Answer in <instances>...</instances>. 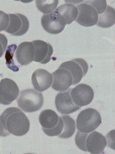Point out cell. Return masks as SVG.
<instances>
[{
    "instance_id": "cell-1",
    "label": "cell",
    "mask_w": 115,
    "mask_h": 154,
    "mask_svg": "<svg viewBox=\"0 0 115 154\" xmlns=\"http://www.w3.org/2000/svg\"><path fill=\"white\" fill-rule=\"evenodd\" d=\"M30 129L28 117L16 107H9L0 116V136L5 137L10 134L21 136L26 134Z\"/></svg>"
},
{
    "instance_id": "cell-2",
    "label": "cell",
    "mask_w": 115,
    "mask_h": 154,
    "mask_svg": "<svg viewBox=\"0 0 115 154\" xmlns=\"http://www.w3.org/2000/svg\"><path fill=\"white\" fill-rule=\"evenodd\" d=\"M39 122L43 131L48 136H59L63 128V122L61 117L52 110L42 111L40 114Z\"/></svg>"
},
{
    "instance_id": "cell-3",
    "label": "cell",
    "mask_w": 115,
    "mask_h": 154,
    "mask_svg": "<svg viewBox=\"0 0 115 154\" xmlns=\"http://www.w3.org/2000/svg\"><path fill=\"white\" fill-rule=\"evenodd\" d=\"M19 108L28 113L35 112L40 109L44 103V98L41 93L34 89L22 91L17 100Z\"/></svg>"
},
{
    "instance_id": "cell-4",
    "label": "cell",
    "mask_w": 115,
    "mask_h": 154,
    "mask_svg": "<svg viewBox=\"0 0 115 154\" xmlns=\"http://www.w3.org/2000/svg\"><path fill=\"white\" fill-rule=\"evenodd\" d=\"M101 122V117L97 110L93 108H87L78 115L76 119L77 128L80 132L88 134L97 129Z\"/></svg>"
},
{
    "instance_id": "cell-5",
    "label": "cell",
    "mask_w": 115,
    "mask_h": 154,
    "mask_svg": "<svg viewBox=\"0 0 115 154\" xmlns=\"http://www.w3.org/2000/svg\"><path fill=\"white\" fill-rule=\"evenodd\" d=\"M59 67L66 69L70 72L73 78V85L81 82L88 70L87 63L81 58H76L65 62L60 65Z\"/></svg>"
},
{
    "instance_id": "cell-6",
    "label": "cell",
    "mask_w": 115,
    "mask_h": 154,
    "mask_svg": "<svg viewBox=\"0 0 115 154\" xmlns=\"http://www.w3.org/2000/svg\"><path fill=\"white\" fill-rule=\"evenodd\" d=\"M71 96L75 105L81 107L89 105L94 97V91L90 86L79 84L71 89Z\"/></svg>"
},
{
    "instance_id": "cell-7",
    "label": "cell",
    "mask_w": 115,
    "mask_h": 154,
    "mask_svg": "<svg viewBox=\"0 0 115 154\" xmlns=\"http://www.w3.org/2000/svg\"><path fill=\"white\" fill-rule=\"evenodd\" d=\"M19 93L18 86L13 80L5 78L0 81V103L11 104L18 97Z\"/></svg>"
},
{
    "instance_id": "cell-8",
    "label": "cell",
    "mask_w": 115,
    "mask_h": 154,
    "mask_svg": "<svg viewBox=\"0 0 115 154\" xmlns=\"http://www.w3.org/2000/svg\"><path fill=\"white\" fill-rule=\"evenodd\" d=\"M9 23L5 30L6 32L13 36H20L28 32L29 28L28 19L21 14H10Z\"/></svg>"
},
{
    "instance_id": "cell-9",
    "label": "cell",
    "mask_w": 115,
    "mask_h": 154,
    "mask_svg": "<svg viewBox=\"0 0 115 154\" xmlns=\"http://www.w3.org/2000/svg\"><path fill=\"white\" fill-rule=\"evenodd\" d=\"M77 8L79 14L76 21L80 25L90 27L97 24L98 14L92 6L84 2L78 5Z\"/></svg>"
},
{
    "instance_id": "cell-10",
    "label": "cell",
    "mask_w": 115,
    "mask_h": 154,
    "mask_svg": "<svg viewBox=\"0 0 115 154\" xmlns=\"http://www.w3.org/2000/svg\"><path fill=\"white\" fill-rule=\"evenodd\" d=\"M41 23L45 31L52 34H58L64 30L66 24L55 11L49 14H44Z\"/></svg>"
},
{
    "instance_id": "cell-11",
    "label": "cell",
    "mask_w": 115,
    "mask_h": 154,
    "mask_svg": "<svg viewBox=\"0 0 115 154\" xmlns=\"http://www.w3.org/2000/svg\"><path fill=\"white\" fill-rule=\"evenodd\" d=\"M71 89L60 92L55 97V103L57 110L61 114H70L80 108L74 104L71 96Z\"/></svg>"
},
{
    "instance_id": "cell-12",
    "label": "cell",
    "mask_w": 115,
    "mask_h": 154,
    "mask_svg": "<svg viewBox=\"0 0 115 154\" xmlns=\"http://www.w3.org/2000/svg\"><path fill=\"white\" fill-rule=\"evenodd\" d=\"M52 88L57 91L67 90L72 85L73 78L68 70L60 68L53 72Z\"/></svg>"
},
{
    "instance_id": "cell-13",
    "label": "cell",
    "mask_w": 115,
    "mask_h": 154,
    "mask_svg": "<svg viewBox=\"0 0 115 154\" xmlns=\"http://www.w3.org/2000/svg\"><path fill=\"white\" fill-rule=\"evenodd\" d=\"M107 142L105 137L97 131H93L88 134L85 140L86 151L93 154L104 153L107 146Z\"/></svg>"
},
{
    "instance_id": "cell-14",
    "label": "cell",
    "mask_w": 115,
    "mask_h": 154,
    "mask_svg": "<svg viewBox=\"0 0 115 154\" xmlns=\"http://www.w3.org/2000/svg\"><path fill=\"white\" fill-rule=\"evenodd\" d=\"M32 42L34 47V61L42 64L49 62L53 53L52 45L41 40H35Z\"/></svg>"
},
{
    "instance_id": "cell-15",
    "label": "cell",
    "mask_w": 115,
    "mask_h": 154,
    "mask_svg": "<svg viewBox=\"0 0 115 154\" xmlns=\"http://www.w3.org/2000/svg\"><path fill=\"white\" fill-rule=\"evenodd\" d=\"M52 82V75L46 70H36L32 76V83L34 88L38 91H45L51 86Z\"/></svg>"
},
{
    "instance_id": "cell-16",
    "label": "cell",
    "mask_w": 115,
    "mask_h": 154,
    "mask_svg": "<svg viewBox=\"0 0 115 154\" xmlns=\"http://www.w3.org/2000/svg\"><path fill=\"white\" fill-rule=\"evenodd\" d=\"M16 59L22 66L30 64L34 60V47L32 42H25L18 46L16 52Z\"/></svg>"
},
{
    "instance_id": "cell-17",
    "label": "cell",
    "mask_w": 115,
    "mask_h": 154,
    "mask_svg": "<svg viewBox=\"0 0 115 154\" xmlns=\"http://www.w3.org/2000/svg\"><path fill=\"white\" fill-rule=\"evenodd\" d=\"M55 11L61 17L66 25L71 24L75 20L78 14L77 7L68 3L61 5L58 7Z\"/></svg>"
},
{
    "instance_id": "cell-18",
    "label": "cell",
    "mask_w": 115,
    "mask_h": 154,
    "mask_svg": "<svg viewBox=\"0 0 115 154\" xmlns=\"http://www.w3.org/2000/svg\"><path fill=\"white\" fill-rule=\"evenodd\" d=\"M115 11L113 7L108 5L105 11L100 14L97 25L101 28L111 27L115 24Z\"/></svg>"
},
{
    "instance_id": "cell-19",
    "label": "cell",
    "mask_w": 115,
    "mask_h": 154,
    "mask_svg": "<svg viewBox=\"0 0 115 154\" xmlns=\"http://www.w3.org/2000/svg\"><path fill=\"white\" fill-rule=\"evenodd\" d=\"M61 118L63 122V128L58 136L61 138H69L75 131V123L74 119L69 116H62Z\"/></svg>"
},
{
    "instance_id": "cell-20",
    "label": "cell",
    "mask_w": 115,
    "mask_h": 154,
    "mask_svg": "<svg viewBox=\"0 0 115 154\" xmlns=\"http://www.w3.org/2000/svg\"><path fill=\"white\" fill-rule=\"evenodd\" d=\"M36 5L42 13L49 14L54 11L57 7L58 1H36Z\"/></svg>"
},
{
    "instance_id": "cell-21",
    "label": "cell",
    "mask_w": 115,
    "mask_h": 154,
    "mask_svg": "<svg viewBox=\"0 0 115 154\" xmlns=\"http://www.w3.org/2000/svg\"><path fill=\"white\" fill-rule=\"evenodd\" d=\"M16 48V45H10L8 46L5 54L6 64L7 67L14 72H17L19 70V67L16 66L13 60V54Z\"/></svg>"
},
{
    "instance_id": "cell-22",
    "label": "cell",
    "mask_w": 115,
    "mask_h": 154,
    "mask_svg": "<svg viewBox=\"0 0 115 154\" xmlns=\"http://www.w3.org/2000/svg\"><path fill=\"white\" fill-rule=\"evenodd\" d=\"M84 2L92 6L97 11L98 14L103 13L107 8L106 1H84Z\"/></svg>"
},
{
    "instance_id": "cell-23",
    "label": "cell",
    "mask_w": 115,
    "mask_h": 154,
    "mask_svg": "<svg viewBox=\"0 0 115 154\" xmlns=\"http://www.w3.org/2000/svg\"><path fill=\"white\" fill-rule=\"evenodd\" d=\"M87 135L88 133H84L78 131L75 138L76 146L79 149L83 151L87 152L85 148V143Z\"/></svg>"
},
{
    "instance_id": "cell-24",
    "label": "cell",
    "mask_w": 115,
    "mask_h": 154,
    "mask_svg": "<svg viewBox=\"0 0 115 154\" xmlns=\"http://www.w3.org/2000/svg\"><path fill=\"white\" fill-rule=\"evenodd\" d=\"M9 23V17L2 11H0V32L6 30Z\"/></svg>"
},
{
    "instance_id": "cell-25",
    "label": "cell",
    "mask_w": 115,
    "mask_h": 154,
    "mask_svg": "<svg viewBox=\"0 0 115 154\" xmlns=\"http://www.w3.org/2000/svg\"><path fill=\"white\" fill-rule=\"evenodd\" d=\"M8 40L6 36L0 33V58L2 57L7 47Z\"/></svg>"
}]
</instances>
